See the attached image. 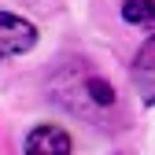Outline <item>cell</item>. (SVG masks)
Returning a JSON list of instances; mask_svg holds the SVG:
<instances>
[{"label": "cell", "mask_w": 155, "mask_h": 155, "mask_svg": "<svg viewBox=\"0 0 155 155\" xmlns=\"http://www.w3.org/2000/svg\"><path fill=\"white\" fill-rule=\"evenodd\" d=\"M37 45V26L22 15L0 11V59H15V55H26Z\"/></svg>", "instance_id": "6da1fadb"}, {"label": "cell", "mask_w": 155, "mask_h": 155, "mask_svg": "<svg viewBox=\"0 0 155 155\" xmlns=\"http://www.w3.org/2000/svg\"><path fill=\"white\" fill-rule=\"evenodd\" d=\"M26 155H70V137L59 126H33L26 133Z\"/></svg>", "instance_id": "7a4b0ae2"}, {"label": "cell", "mask_w": 155, "mask_h": 155, "mask_svg": "<svg viewBox=\"0 0 155 155\" xmlns=\"http://www.w3.org/2000/svg\"><path fill=\"white\" fill-rule=\"evenodd\" d=\"M137 67L140 70H155V33L148 37V45L137 52Z\"/></svg>", "instance_id": "277c9868"}, {"label": "cell", "mask_w": 155, "mask_h": 155, "mask_svg": "<svg viewBox=\"0 0 155 155\" xmlns=\"http://www.w3.org/2000/svg\"><path fill=\"white\" fill-rule=\"evenodd\" d=\"M122 18L129 26L151 30L155 26V0H126V4H122Z\"/></svg>", "instance_id": "3957f363"}]
</instances>
